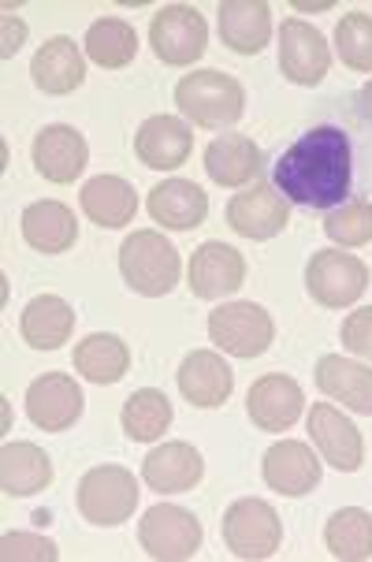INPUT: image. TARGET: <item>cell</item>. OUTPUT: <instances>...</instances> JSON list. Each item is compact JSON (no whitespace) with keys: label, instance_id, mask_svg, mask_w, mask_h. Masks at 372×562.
<instances>
[{"label":"cell","instance_id":"obj_19","mask_svg":"<svg viewBox=\"0 0 372 562\" xmlns=\"http://www.w3.org/2000/svg\"><path fill=\"white\" fill-rule=\"evenodd\" d=\"M202 477H205L202 451H198L194 443H183V440L153 447V451L146 454V462H142V481H146L153 492H165V495L190 492Z\"/></svg>","mask_w":372,"mask_h":562},{"label":"cell","instance_id":"obj_7","mask_svg":"<svg viewBox=\"0 0 372 562\" xmlns=\"http://www.w3.org/2000/svg\"><path fill=\"white\" fill-rule=\"evenodd\" d=\"M369 288V265L354 254L317 250L305 265V291L324 310H347Z\"/></svg>","mask_w":372,"mask_h":562},{"label":"cell","instance_id":"obj_6","mask_svg":"<svg viewBox=\"0 0 372 562\" xmlns=\"http://www.w3.org/2000/svg\"><path fill=\"white\" fill-rule=\"evenodd\" d=\"M75 503L90 526H123L138 507V481L123 465H93L79 481Z\"/></svg>","mask_w":372,"mask_h":562},{"label":"cell","instance_id":"obj_12","mask_svg":"<svg viewBox=\"0 0 372 562\" xmlns=\"http://www.w3.org/2000/svg\"><path fill=\"white\" fill-rule=\"evenodd\" d=\"M82 387L68 373H45L26 387V417L45 432H68L82 417Z\"/></svg>","mask_w":372,"mask_h":562},{"label":"cell","instance_id":"obj_21","mask_svg":"<svg viewBox=\"0 0 372 562\" xmlns=\"http://www.w3.org/2000/svg\"><path fill=\"white\" fill-rule=\"evenodd\" d=\"M149 216L153 224L168 227V232H190L202 227L208 216V194L194 179H165L149 190Z\"/></svg>","mask_w":372,"mask_h":562},{"label":"cell","instance_id":"obj_37","mask_svg":"<svg viewBox=\"0 0 372 562\" xmlns=\"http://www.w3.org/2000/svg\"><path fill=\"white\" fill-rule=\"evenodd\" d=\"M339 339L347 350H354L358 358H369L372 361V306H361L342 321L339 328Z\"/></svg>","mask_w":372,"mask_h":562},{"label":"cell","instance_id":"obj_18","mask_svg":"<svg viewBox=\"0 0 372 562\" xmlns=\"http://www.w3.org/2000/svg\"><path fill=\"white\" fill-rule=\"evenodd\" d=\"M176 380H179V392H183V398L198 409L224 406L235 392L232 366H227L216 350H194V355H187Z\"/></svg>","mask_w":372,"mask_h":562},{"label":"cell","instance_id":"obj_27","mask_svg":"<svg viewBox=\"0 0 372 562\" xmlns=\"http://www.w3.org/2000/svg\"><path fill=\"white\" fill-rule=\"evenodd\" d=\"M19 331H23L26 347L60 350L75 331V310L60 294H37L34 302H26L23 317H19Z\"/></svg>","mask_w":372,"mask_h":562},{"label":"cell","instance_id":"obj_20","mask_svg":"<svg viewBox=\"0 0 372 562\" xmlns=\"http://www.w3.org/2000/svg\"><path fill=\"white\" fill-rule=\"evenodd\" d=\"M31 75H34V86L42 93H49V98H64V93H75L86 82V56H82L79 45H75V37L56 34L34 53Z\"/></svg>","mask_w":372,"mask_h":562},{"label":"cell","instance_id":"obj_35","mask_svg":"<svg viewBox=\"0 0 372 562\" xmlns=\"http://www.w3.org/2000/svg\"><path fill=\"white\" fill-rule=\"evenodd\" d=\"M324 235L339 246H365L372 243V202L354 198V202L331 209L324 216Z\"/></svg>","mask_w":372,"mask_h":562},{"label":"cell","instance_id":"obj_22","mask_svg":"<svg viewBox=\"0 0 372 562\" xmlns=\"http://www.w3.org/2000/svg\"><path fill=\"white\" fill-rule=\"evenodd\" d=\"M190 149H194V135L176 116H149L135 135V154L153 171H171L187 165Z\"/></svg>","mask_w":372,"mask_h":562},{"label":"cell","instance_id":"obj_4","mask_svg":"<svg viewBox=\"0 0 372 562\" xmlns=\"http://www.w3.org/2000/svg\"><path fill=\"white\" fill-rule=\"evenodd\" d=\"M221 532H224L227 551L246 562L272 559L283 544V521L272 503H264V499H235L232 507L224 510Z\"/></svg>","mask_w":372,"mask_h":562},{"label":"cell","instance_id":"obj_2","mask_svg":"<svg viewBox=\"0 0 372 562\" xmlns=\"http://www.w3.org/2000/svg\"><path fill=\"white\" fill-rule=\"evenodd\" d=\"M176 104L190 123H198V127L224 131L243 120L246 90H243V82L232 79V75L205 68V71H190L179 79Z\"/></svg>","mask_w":372,"mask_h":562},{"label":"cell","instance_id":"obj_34","mask_svg":"<svg viewBox=\"0 0 372 562\" xmlns=\"http://www.w3.org/2000/svg\"><path fill=\"white\" fill-rule=\"evenodd\" d=\"M336 53L350 71H372V15L350 12L336 26Z\"/></svg>","mask_w":372,"mask_h":562},{"label":"cell","instance_id":"obj_36","mask_svg":"<svg viewBox=\"0 0 372 562\" xmlns=\"http://www.w3.org/2000/svg\"><path fill=\"white\" fill-rule=\"evenodd\" d=\"M56 555H60V551H56L53 540L31 537V532H4V540H0V559L4 562H23V559L53 562Z\"/></svg>","mask_w":372,"mask_h":562},{"label":"cell","instance_id":"obj_38","mask_svg":"<svg viewBox=\"0 0 372 562\" xmlns=\"http://www.w3.org/2000/svg\"><path fill=\"white\" fill-rule=\"evenodd\" d=\"M0 26H4V37H0V56H4V60H12V56L23 49V42H26V23H23V19H15V15H4V19H0Z\"/></svg>","mask_w":372,"mask_h":562},{"label":"cell","instance_id":"obj_39","mask_svg":"<svg viewBox=\"0 0 372 562\" xmlns=\"http://www.w3.org/2000/svg\"><path fill=\"white\" fill-rule=\"evenodd\" d=\"M358 104H361V112H365V116L372 120V79L361 86V93H358Z\"/></svg>","mask_w":372,"mask_h":562},{"label":"cell","instance_id":"obj_16","mask_svg":"<svg viewBox=\"0 0 372 562\" xmlns=\"http://www.w3.org/2000/svg\"><path fill=\"white\" fill-rule=\"evenodd\" d=\"M320 459L309 443L302 440H280L264 451V462H261V473H264V484L280 495H309L313 488L320 484Z\"/></svg>","mask_w":372,"mask_h":562},{"label":"cell","instance_id":"obj_9","mask_svg":"<svg viewBox=\"0 0 372 562\" xmlns=\"http://www.w3.org/2000/svg\"><path fill=\"white\" fill-rule=\"evenodd\" d=\"M208 339L232 358H261L275 339V324L257 302H227L208 313Z\"/></svg>","mask_w":372,"mask_h":562},{"label":"cell","instance_id":"obj_30","mask_svg":"<svg viewBox=\"0 0 372 562\" xmlns=\"http://www.w3.org/2000/svg\"><path fill=\"white\" fill-rule=\"evenodd\" d=\"M131 369L127 342L112 331H93L82 342H75V373L90 384H120Z\"/></svg>","mask_w":372,"mask_h":562},{"label":"cell","instance_id":"obj_26","mask_svg":"<svg viewBox=\"0 0 372 562\" xmlns=\"http://www.w3.org/2000/svg\"><path fill=\"white\" fill-rule=\"evenodd\" d=\"M23 239L37 254H68L79 243V224L64 202H34L23 209Z\"/></svg>","mask_w":372,"mask_h":562},{"label":"cell","instance_id":"obj_40","mask_svg":"<svg viewBox=\"0 0 372 562\" xmlns=\"http://www.w3.org/2000/svg\"><path fill=\"white\" fill-rule=\"evenodd\" d=\"M294 8H298V12H328V0H324V4H309V0H298V4H294Z\"/></svg>","mask_w":372,"mask_h":562},{"label":"cell","instance_id":"obj_10","mask_svg":"<svg viewBox=\"0 0 372 562\" xmlns=\"http://www.w3.org/2000/svg\"><path fill=\"white\" fill-rule=\"evenodd\" d=\"M288 205L291 202L275 187L253 183L250 190H243V194H235L232 202H227V224H232V232L243 235V239H253V243L275 239V235L291 224Z\"/></svg>","mask_w":372,"mask_h":562},{"label":"cell","instance_id":"obj_14","mask_svg":"<svg viewBox=\"0 0 372 562\" xmlns=\"http://www.w3.org/2000/svg\"><path fill=\"white\" fill-rule=\"evenodd\" d=\"M246 283V261L235 246L227 243H202L190 257V272H187V288L194 299H224L235 294Z\"/></svg>","mask_w":372,"mask_h":562},{"label":"cell","instance_id":"obj_28","mask_svg":"<svg viewBox=\"0 0 372 562\" xmlns=\"http://www.w3.org/2000/svg\"><path fill=\"white\" fill-rule=\"evenodd\" d=\"M53 484V459L37 443H4L0 451V488L12 499L37 495Z\"/></svg>","mask_w":372,"mask_h":562},{"label":"cell","instance_id":"obj_5","mask_svg":"<svg viewBox=\"0 0 372 562\" xmlns=\"http://www.w3.org/2000/svg\"><path fill=\"white\" fill-rule=\"evenodd\" d=\"M202 521L198 514H190L187 507H176V503H157L142 514L138 521V544L149 559L157 562H183L194 559L198 548H202Z\"/></svg>","mask_w":372,"mask_h":562},{"label":"cell","instance_id":"obj_23","mask_svg":"<svg viewBox=\"0 0 372 562\" xmlns=\"http://www.w3.org/2000/svg\"><path fill=\"white\" fill-rule=\"evenodd\" d=\"M221 37L238 56H257L272 37V8L261 0H224Z\"/></svg>","mask_w":372,"mask_h":562},{"label":"cell","instance_id":"obj_8","mask_svg":"<svg viewBox=\"0 0 372 562\" xmlns=\"http://www.w3.org/2000/svg\"><path fill=\"white\" fill-rule=\"evenodd\" d=\"M149 45L168 68H190L205 56L208 26L194 4H165L149 23Z\"/></svg>","mask_w":372,"mask_h":562},{"label":"cell","instance_id":"obj_24","mask_svg":"<svg viewBox=\"0 0 372 562\" xmlns=\"http://www.w3.org/2000/svg\"><path fill=\"white\" fill-rule=\"evenodd\" d=\"M264 168L261 149L253 146V138L246 135H221L208 142L205 149V171L216 187H246L257 183Z\"/></svg>","mask_w":372,"mask_h":562},{"label":"cell","instance_id":"obj_3","mask_svg":"<svg viewBox=\"0 0 372 562\" xmlns=\"http://www.w3.org/2000/svg\"><path fill=\"white\" fill-rule=\"evenodd\" d=\"M179 269H183L179 265V250L160 232H153V227L127 235L120 246L123 283L135 294H146V299H165V294H171V288L179 283Z\"/></svg>","mask_w":372,"mask_h":562},{"label":"cell","instance_id":"obj_29","mask_svg":"<svg viewBox=\"0 0 372 562\" xmlns=\"http://www.w3.org/2000/svg\"><path fill=\"white\" fill-rule=\"evenodd\" d=\"M82 213L98 227H127L138 213V194L127 179L120 176H98L82 187L79 194Z\"/></svg>","mask_w":372,"mask_h":562},{"label":"cell","instance_id":"obj_11","mask_svg":"<svg viewBox=\"0 0 372 562\" xmlns=\"http://www.w3.org/2000/svg\"><path fill=\"white\" fill-rule=\"evenodd\" d=\"M331 68V49L317 26L283 19L280 26V71L294 86H317Z\"/></svg>","mask_w":372,"mask_h":562},{"label":"cell","instance_id":"obj_15","mask_svg":"<svg viewBox=\"0 0 372 562\" xmlns=\"http://www.w3.org/2000/svg\"><path fill=\"white\" fill-rule=\"evenodd\" d=\"M34 168L49 183H75L82 176L86 160H90V146H86L82 131L68 127V123H49L34 135L31 146Z\"/></svg>","mask_w":372,"mask_h":562},{"label":"cell","instance_id":"obj_25","mask_svg":"<svg viewBox=\"0 0 372 562\" xmlns=\"http://www.w3.org/2000/svg\"><path fill=\"white\" fill-rule=\"evenodd\" d=\"M317 387L354 414L372 417V369L342 355H324L317 361Z\"/></svg>","mask_w":372,"mask_h":562},{"label":"cell","instance_id":"obj_32","mask_svg":"<svg viewBox=\"0 0 372 562\" xmlns=\"http://www.w3.org/2000/svg\"><path fill=\"white\" fill-rule=\"evenodd\" d=\"M86 56H90L93 64H101V68L116 71V68H127L131 60L138 56V34L135 26L127 23V19H98V23L86 31Z\"/></svg>","mask_w":372,"mask_h":562},{"label":"cell","instance_id":"obj_13","mask_svg":"<svg viewBox=\"0 0 372 562\" xmlns=\"http://www.w3.org/2000/svg\"><path fill=\"white\" fill-rule=\"evenodd\" d=\"M309 436L317 443L320 459L336 465L339 473H358L361 462H365V440H361L358 425L350 417H342V409L331 403H313Z\"/></svg>","mask_w":372,"mask_h":562},{"label":"cell","instance_id":"obj_1","mask_svg":"<svg viewBox=\"0 0 372 562\" xmlns=\"http://www.w3.org/2000/svg\"><path fill=\"white\" fill-rule=\"evenodd\" d=\"M272 187L298 209H331L347 205L354 190V149H350L347 131L336 123L302 131L298 138L275 157Z\"/></svg>","mask_w":372,"mask_h":562},{"label":"cell","instance_id":"obj_33","mask_svg":"<svg viewBox=\"0 0 372 562\" xmlns=\"http://www.w3.org/2000/svg\"><path fill=\"white\" fill-rule=\"evenodd\" d=\"M324 544L339 562L372 559V514L361 507H342L324 526Z\"/></svg>","mask_w":372,"mask_h":562},{"label":"cell","instance_id":"obj_17","mask_svg":"<svg viewBox=\"0 0 372 562\" xmlns=\"http://www.w3.org/2000/svg\"><path fill=\"white\" fill-rule=\"evenodd\" d=\"M305 409V395L298 387V380L269 373L261 380H253L250 395H246V414L261 432H288L298 422Z\"/></svg>","mask_w":372,"mask_h":562},{"label":"cell","instance_id":"obj_31","mask_svg":"<svg viewBox=\"0 0 372 562\" xmlns=\"http://www.w3.org/2000/svg\"><path fill=\"white\" fill-rule=\"evenodd\" d=\"M171 417H176L171 398L165 392H157V387H142V392H135L127 403H123L120 425H123V432H127V440L153 443L168 432Z\"/></svg>","mask_w":372,"mask_h":562}]
</instances>
